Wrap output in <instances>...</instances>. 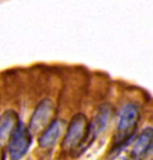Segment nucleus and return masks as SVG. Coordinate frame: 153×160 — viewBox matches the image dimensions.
Here are the masks:
<instances>
[{
  "label": "nucleus",
  "mask_w": 153,
  "mask_h": 160,
  "mask_svg": "<svg viewBox=\"0 0 153 160\" xmlns=\"http://www.w3.org/2000/svg\"><path fill=\"white\" fill-rule=\"evenodd\" d=\"M8 145H7V153L11 159H20L28 153V148L32 143V134L28 128L19 120L14 128L12 129L11 134L8 135Z\"/></svg>",
  "instance_id": "f03ea898"
},
{
  "label": "nucleus",
  "mask_w": 153,
  "mask_h": 160,
  "mask_svg": "<svg viewBox=\"0 0 153 160\" xmlns=\"http://www.w3.org/2000/svg\"><path fill=\"white\" fill-rule=\"evenodd\" d=\"M1 149H3V147H1V145H0V158H1V157H3V155H1V152H3V151H1Z\"/></svg>",
  "instance_id": "1a4fd4ad"
},
{
  "label": "nucleus",
  "mask_w": 153,
  "mask_h": 160,
  "mask_svg": "<svg viewBox=\"0 0 153 160\" xmlns=\"http://www.w3.org/2000/svg\"><path fill=\"white\" fill-rule=\"evenodd\" d=\"M63 122L61 120H54L49 126L43 131L38 139V145L40 148H51L56 145L57 140L62 135Z\"/></svg>",
  "instance_id": "39448f33"
},
{
  "label": "nucleus",
  "mask_w": 153,
  "mask_h": 160,
  "mask_svg": "<svg viewBox=\"0 0 153 160\" xmlns=\"http://www.w3.org/2000/svg\"><path fill=\"white\" fill-rule=\"evenodd\" d=\"M140 120V112L139 108L133 103H127L124 108L121 109L118 123V137H119V146L127 143L132 139Z\"/></svg>",
  "instance_id": "7ed1b4c3"
},
{
  "label": "nucleus",
  "mask_w": 153,
  "mask_h": 160,
  "mask_svg": "<svg viewBox=\"0 0 153 160\" xmlns=\"http://www.w3.org/2000/svg\"><path fill=\"white\" fill-rule=\"evenodd\" d=\"M153 142V128L152 127H146L144 131L139 134V137L135 139V142L133 146L132 155L134 158H140L144 157L147 152L150 146Z\"/></svg>",
  "instance_id": "0eeeda50"
},
{
  "label": "nucleus",
  "mask_w": 153,
  "mask_h": 160,
  "mask_svg": "<svg viewBox=\"0 0 153 160\" xmlns=\"http://www.w3.org/2000/svg\"><path fill=\"white\" fill-rule=\"evenodd\" d=\"M52 113H54V103L51 100L45 98L39 102L28 122V128L31 132V134H36L43 131L48 126V122L50 121Z\"/></svg>",
  "instance_id": "20e7f679"
},
{
  "label": "nucleus",
  "mask_w": 153,
  "mask_h": 160,
  "mask_svg": "<svg viewBox=\"0 0 153 160\" xmlns=\"http://www.w3.org/2000/svg\"><path fill=\"white\" fill-rule=\"evenodd\" d=\"M110 118V108L108 106H102L101 108L97 110V114L95 115L93 122L89 123V133H88V139L87 140H95L102 132L105 131L108 126Z\"/></svg>",
  "instance_id": "423d86ee"
},
{
  "label": "nucleus",
  "mask_w": 153,
  "mask_h": 160,
  "mask_svg": "<svg viewBox=\"0 0 153 160\" xmlns=\"http://www.w3.org/2000/svg\"><path fill=\"white\" fill-rule=\"evenodd\" d=\"M19 121V116L13 110H6L0 116V140L7 138L11 134L12 129Z\"/></svg>",
  "instance_id": "6e6552de"
},
{
  "label": "nucleus",
  "mask_w": 153,
  "mask_h": 160,
  "mask_svg": "<svg viewBox=\"0 0 153 160\" xmlns=\"http://www.w3.org/2000/svg\"><path fill=\"white\" fill-rule=\"evenodd\" d=\"M88 133H89V121L87 116L82 113L76 114L71 119L67 128V133L62 142L63 149L71 151L79 148L88 139Z\"/></svg>",
  "instance_id": "f257e3e1"
}]
</instances>
